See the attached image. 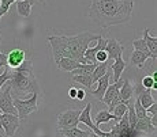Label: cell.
<instances>
[{
    "label": "cell",
    "mask_w": 157,
    "mask_h": 137,
    "mask_svg": "<svg viewBox=\"0 0 157 137\" xmlns=\"http://www.w3.org/2000/svg\"><path fill=\"white\" fill-rule=\"evenodd\" d=\"M72 80L79 84H82L86 88H92L94 82L92 79V75H72Z\"/></svg>",
    "instance_id": "obj_23"
},
{
    "label": "cell",
    "mask_w": 157,
    "mask_h": 137,
    "mask_svg": "<svg viewBox=\"0 0 157 137\" xmlns=\"http://www.w3.org/2000/svg\"><path fill=\"white\" fill-rule=\"evenodd\" d=\"M38 94H40V91L33 92L32 98L26 100H22L19 98H13V103L17 109L19 120H26L30 114L38 110Z\"/></svg>",
    "instance_id": "obj_4"
},
{
    "label": "cell",
    "mask_w": 157,
    "mask_h": 137,
    "mask_svg": "<svg viewBox=\"0 0 157 137\" xmlns=\"http://www.w3.org/2000/svg\"><path fill=\"white\" fill-rule=\"evenodd\" d=\"M81 110H75V109H68L66 111L60 113L57 117V129H70V128H75L79 122Z\"/></svg>",
    "instance_id": "obj_5"
},
{
    "label": "cell",
    "mask_w": 157,
    "mask_h": 137,
    "mask_svg": "<svg viewBox=\"0 0 157 137\" xmlns=\"http://www.w3.org/2000/svg\"><path fill=\"white\" fill-rule=\"evenodd\" d=\"M109 82H111V71L108 69V72L97 80V84H98L97 88H96V90H93V91H90V94H92L96 99L101 100L102 97H104L105 90H107V87L109 86Z\"/></svg>",
    "instance_id": "obj_13"
},
{
    "label": "cell",
    "mask_w": 157,
    "mask_h": 137,
    "mask_svg": "<svg viewBox=\"0 0 157 137\" xmlns=\"http://www.w3.org/2000/svg\"><path fill=\"white\" fill-rule=\"evenodd\" d=\"M0 111L6 113V114H13L18 115L17 109H15L14 103H13V97H11V90L10 87H6L3 92L0 91Z\"/></svg>",
    "instance_id": "obj_9"
},
{
    "label": "cell",
    "mask_w": 157,
    "mask_h": 137,
    "mask_svg": "<svg viewBox=\"0 0 157 137\" xmlns=\"http://www.w3.org/2000/svg\"><path fill=\"white\" fill-rule=\"evenodd\" d=\"M109 71H112V80H111V82L112 83L117 82V80L120 79V76L123 75V72L126 71V61L123 60L122 56L115 58L113 62L111 64V69Z\"/></svg>",
    "instance_id": "obj_14"
},
{
    "label": "cell",
    "mask_w": 157,
    "mask_h": 137,
    "mask_svg": "<svg viewBox=\"0 0 157 137\" xmlns=\"http://www.w3.org/2000/svg\"><path fill=\"white\" fill-rule=\"evenodd\" d=\"M90 111H92V103H86V107L83 110H81V114H79V118H78V122H82L85 124L86 126L90 128L93 133H96L97 136L100 137H108L109 136V132H102L98 126H96L92 121V115H90Z\"/></svg>",
    "instance_id": "obj_7"
},
{
    "label": "cell",
    "mask_w": 157,
    "mask_h": 137,
    "mask_svg": "<svg viewBox=\"0 0 157 137\" xmlns=\"http://www.w3.org/2000/svg\"><path fill=\"white\" fill-rule=\"evenodd\" d=\"M146 115L149 118H152V117H157V103L155 102L152 106H149L146 109Z\"/></svg>",
    "instance_id": "obj_30"
},
{
    "label": "cell",
    "mask_w": 157,
    "mask_h": 137,
    "mask_svg": "<svg viewBox=\"0 0 157 137\" xmlns=\"http://www.w3.org/2000/svg\"><path fill=\"white\" fill-rule=\"evenodd\" d=\"M15 3H17L18 14H19L21 16H23V18H29L30 12H32V7H33V5H30L26 0H17Z\"/></svg>",
    "instance_id": "obj_22"
},
{
    "label": "cell",
    "mask_w": 157,
    "mask_h": 137,
    "mask_svg": "<svg viewBox=\"0 0 157 137\" xmlns=\"http://www.w3.org/2000/svg\"><path fill=\"white\" fill-rule=\"evenodd\" d=\"M0 137H7V136H6V135H3V133L0 132Z\"/></svg>",
    "instance_id": "obj_37"
},
{
    "label": "cell",
    "mask_w": 157,
    "mask_h": 137,
    "mask_svg": "<svg viewBox=\"0 0 157 137\" xmlns=\"http://www.w3.org/2000/svg\"><path fill=\"white\" fill-rule=\"evenodd\" d=\"M98 35L100 34L90 31H83L77 35H49L48 42L51 45L53 60L57 62L60 58L68 57L79 61L81 64H86L83 53L89 47V44L97 40Z\"/></svg>",
    "instance_id": "obj_2"
},
{
    "label": "cell",
    "mask_w": 157,
    "mask_h": 137,
    "mask_svg": "<svg viewBox=\"0 0 157 137\" xmlns=\"http://www.w3.org/2000/svg\"><path fill=\"white\" fill-rule=\"evenodd\" d=\"M141 84H142V87L146 88V90H155L157 87V82L150 75L144 76L142 80H141Z\"/></svg>",
    "instance_id": "obj_25"
},
{
    "label": "cell",
    "mask_w": 157,
    "mask_h": 137,
    "mask_svg": "<svg viewBox=\"0 0 157 137\" xmlns=\"http://www.w3.org/2000/svg\"><path fill=\"white\" fill-rule=\"evenodd\" d=\"M75 99H78V100H83V99H85V90H78L77 98H75Z\"/></svg>",
    "instance_id": "obj_33"
},
{
    "label": "cell",
    "mask_w": 157,
    "mask_h": 137,
    "mask_svg": "<svg viewBox=\"0 0 157 137\" xmlns=\"http://www.w3.org/2000/svg\"><path fill=\"white\" fill-rule=\"evenodd\" d=\"M0 44H2V34H0Z\"/></svg>",
    "instance_id": "obj_38"
},
{
    "label": "cell",
    "mask_w": 157,
    "mask_h": 137,
    "mask_svg": "<svg viewBox=\"0 0 157 137\" xmlns=\"http://www.w3.org/2000/svg\"><path fill=\"white\" fill-rule=\"evenodd\" d=\"M11 72V71H10ZM6 84L10 87L11 92L15 95H23L28 92H36L38 90V83L33 72H21V71H13L10 80H7ZM15 97V98H17Z\"/></svg>",
    "instance_id": "obj_3"
},
{
    "label": "cell",
    "mask_w": 157,
    "mask_h": 137,
    "mask_svg": "<svg viewBox=\"0 0 157 137\" xmlns=\"http://www.w3.org/2000/svg\"><path fill=\"white\" fill-rule=\"evenodd\" d=\"M147 58L149 57H147L145 53L134 49V52H132L131 56H130V62H131V65H135V67H138L140 69H142Z\"/></svg>",
    "instance_id": "obj_21"
},
{
    "label": "cell",
    "mask_w": 157,
    "mask_h": 137,
    "mask_svg": "<svg viewBox=\"0 0 157 137\" xmlns=\"http://www.w3.org/2000/svg\"><path fill=\"white\" fill-rule=\"evenodd\" d=\"M10 76H11V72H10V69H7V68L0 73V91H2L3 86H6L7 80H10Z\"/></svg>",
    "instance_id": "obj_28"
},
{
    "label": "cell",
    "mask_w": 157,
    "mask_h": 137,
    "mask_svg": "<svg viewBox=\"0 0 157 137\" xmlns=\"http://www.w3.org/2000/svg\"><path fill=\"white\" fill-rule=\"evenodd\" d=\"M59 135L63 137H89L90 130H82L79 128H70V129H57Z\"/></svg>",
    "instance_id": "obj_20"
},
{
    "label": "cell",
    "mask_w": 157,
    "mask_h": 137,
    "mask_svg": "<svg viewBox=\"0 0 157 137\" xmlns=\"http://www.w3.org/2000/svg\"><path fill=\"white\" fill-rule=\"evenodd\" d=\"M6 67H7V56H6V53L0 52V73L6 69Z\"/></svg>",
    "instance_id": "obj_31"
},
{
    "label": "cell",
    "mask_w": 157,
    "mask_h": 137,
    "mask_svg": "<svg viewBox=\"0 0 157 137\" xmlns=\"http://www.w3.org/2000/svg\"><path fill=\"white\" fill-rule=\"evenodd\" d=\"M132 46L135 47V50H140V52L145 53V54H146L149 58H152V54H150V52H149V49H147L146 42H145L144 38H140V40H134V41H132Z\"/></svg>",
    "instance_id": "obj_24"
},
{
    "label": "cell",
    "mask_w": 157,
    "mask_h": 137,
    "mask_svg": "<svg viewBox=\"0 0 157 137\" xmlns=\"http://www.w3.org/2000/svg\"><path fill=\"white\" fill-rule=\"evenodd\" d=\"M140 132L131 129L128 125V118H127V113L117 121V124L112 128V130L109 132L108 137H137V135Z\"/></svg>",
    "instance_id": "obj_6"
},
{
    "label": "cell",
    "mask_w": 157,
    "mask_h": 137,
    "mask_svg": "<svg viewBox=\"0 0 157 137\" xmlns=\"http://www.w3.org/2000/svg\"><path fill=\"white\" fill-rule=\"evenodd\" d=\"M135 130H137V132H144V133H153L156 130V126L152 124V121H150L149 117H146V118H137Z\"/></svg>",
    "instance_id": "obj_17"
},
{
    "label": "cell",
    "mask_w": 157,
    "mask_h": 137,
    "mask_svg": "<svg viewBox=\"0 0 157 137\" xmlns=\"http://www.w3.org/2000/svg\"><path fill=\"white\" fill-rule=\"evenodd\" d=\"M26 2H28L30 5H34L36 4V0H26Z\"/></svg>",
    "instance_id": "obj_35"
},
{
    "label": "cell",
    "mask_w": 157,
    "mask_h": 137,
    "mask_svg": "<svg viewBox=\"0 0 157 137\" xmlns=\"http://www.w3.org/2000/svg\"><path fill=\"white\" fill-rule=\"evenodd\" d=\"M21 125V120L18 115H13V114H2V129L4 130V135L7 137H11L15 135V132L18 130Z\"/></svg>",
    "instance_id": "obj_8"
},
{
    "label": "cell",
    "mask_w": 157,
    "mask_h": 137,
    "mask_svg": "<svg viewBox=\"0 0 157 137\" xmlns=\"http://www.w3.org/2000/svg\"><path fill=\"white\" fill-rule=\"evenodd\" d=\"M134 110H135V115H137V118H146L147 117L146 109H144L137 99H134Z\"/></svg>",
    "instance_id": "obj_27"
},
{
    "label": "cell",
    "mask_w": 157,
    "mask_h": 137,
    "mask_svg": "<svg viewBox=\"0 0 157 137\" xmlns=\"http://www.w3.org/2000/svg\"><path fill=\"white\" fill-rule=\"evenodd\" d=\"M56 65H57V68H59L60 71L71 72V71L79 68L81 62L77 61V60H72V58H68V57H63V58H60V60L56 62Z\"/></svg>",
    "instance_id": "obj_16"
},
{
    "label": "cell",
    "mask_w": 157,
    "mask_h": 137,
    "mask_svg": "<svg viewBox=\"0 0 157 137\" xmlns=\"http://www.w3.org/2000/svg\"><path fill=\"white\" fill-rule=\"evenodd\" d=\"M123 50H124V45L119 42L115 38H109L107 40V45H105V52L108 54V60H115L116 57H120L123 54Z\"/></svg>",
    "instance_id": "obj_11"
},
{
    "label": "cell",
    "mask_w": 157,
    "mask_h": 137,
    "mask_svg": "<svg viewBox=\"0 0 157 137\" xmlns=\"http://www.w3.org/2000/svg\"><path fill=\"white\" fill-rule=\"evenodd\" d=\"M0 130H3L2 129V113H0Z\"/></svg>",
    "instance_id": "obj_36"
},
{
    "label": "cell",
    "mask_w": 157,
    "mask_h": 137,
    "mask_svg": "<svg viewBox=\"0 0 157 137\" xmlns=\"http://www.w3.org/2000/svg\"><path fill=\"white\" fill-rule=\"evenodd\" d=\"M144 40L146 42V46L149 49L152 58H157V38L149 34V29H145L144 30Z\"/></svg>",
    "instance_id": "obj_18"
},
{
    "label": "cell",
    "mask_w": 157,
    "mask_h": 137,
    "mask_svg": "<svg viewBox=\"0 0 157 137\" xmlns=\"http://www.w3.org/2000/svg\"><path fill=\"white\" fill-rule=\"evenodd\" d=\"M134 0H90L87 15L102 29L122 25L130 20Z\"/></svg>",
    "instance_id": "obj_1"
},
{
    "label": "cell",
    "mask_w": 157,
    "mask_h": 137,
    "mask_svg": "<svg viewBox=\"0 0 157 137\" xmlns=\"http://www.w3.org/2000/svg\"><path fill=\"white\" fill-rule=\"evenodd\" d=\"M119 97L122 98L124 105H127L128 100L132 99V97H134V88H132L131 83H130L127 79H123V84H122V87H120Z\"/></svg>",
    "instance_id": "obj_15"
},
{
    "label": "cell",
    "mask_w": 157,
    "mask_h": 137,
    "mask_svg": "<svg viewBox=\"0 0 157 137\" xmlns=\"http://www.w3.org/2000/svg\"><path fill=\"white\" fill-rule=\"evenodd\" d=\"M107 60H108V54H107V52H105V49L97 52V54H96V61H97L98 64H100V62H105Z\"/></svg>",
    "instance_id": "obj_29"
},
{
    "label": "cell",
    "mask_w": 157,
    "mask_h": 137,
    "mask_svg": "<svg viewBox=\"0 0 157 137\" xmlns=\"http://www.w3.org/2000/svg\"><path fill=\"white\" fill-rule=\"evenodd\" d=\"M120 118H116L112 113H109L108 110H100V111L97 113V115L94 117V122H96V126H100L101 124H107V122L109 121H119Z\"/></svg>",
    "instance_id": "obj_19"
},
{
    "label": "cell",
    "mask_w": 157,
    "mask_h": 137,
    "mask_svg": "<svg viewBox=\"0 0 157 137\" xmlns=\"http://www.w3.org/2000/svg\"><path fill=\"white\" fill-rule=\"evenodd\" d=\"M7 67L10 68L11 71L17 69L23 61L26 60V53L25 50L19 49V47H15L10 53H7Z\"/></svg>",
    "instance_id": "obj_10"
},
{
    "label": "cell",
    "mask_w": 157,
    "mask_h": 137,
    "mask_svg": "<svg viewBox=\"0 0 157 137\" xmlns=\"http://www.w3.org/2000/svg\"><path fill=\"white\" fill-rule=\"evenodd\" d=\"M77 92H78V88L70 87V88H68V98H71V99H75V98H77Z\"/></svg>",
    "instance_id": "obj_32"
},
{
    "label": "cell",
    "mask_w": 157,
    "mask_h": 137,
    "mask_svg": "<svg viewBox=\"0 0 157 137\" xmlns=\"http://www.w3.org/2000/svg\"><path fill=\"white\" fill-rule=\"evenodd\" d=\"M122 84H123V79H119L117 82H115V83H112V84L108 86L107 90H105V92H104V97H102V99L100 100V102H102L107 106H109V103L112 102L117 95H119Z\"/></svg>",
    "instance_id": "obj_12"
},
{
    "label": "cell",
    "mask_w": 157,
    "mask_h": 137,
    "mask_svg": "<svg viewBox=\"0 0 157 137\" xmlns=\"http://www.w3.org/2000/svg\"><path fill=\"white\" fill-rule=\"evenodd\" d=\"M126 113H127V105H124V103H119V105L115 106V109L112 110V114L116 118H122Z\"/></svg>",
    "instance_id": "obj_26"
},
{
    "label": "cell",
    "mask_w": 157,
    "mask_h": 137,
    "mask_svg": "<svg viewBox=\"0 0 157 137\" xmlns=\"http://www.w3.org/2000/svg\"><path fill=\"white\" fill-rule=\"evenodd\" d=\"M89 137H100V136H97L96 133H93L92 130H90V132H89Z\"/></svg>",
    "instance_id": "obj_34"
}]
</instances>
